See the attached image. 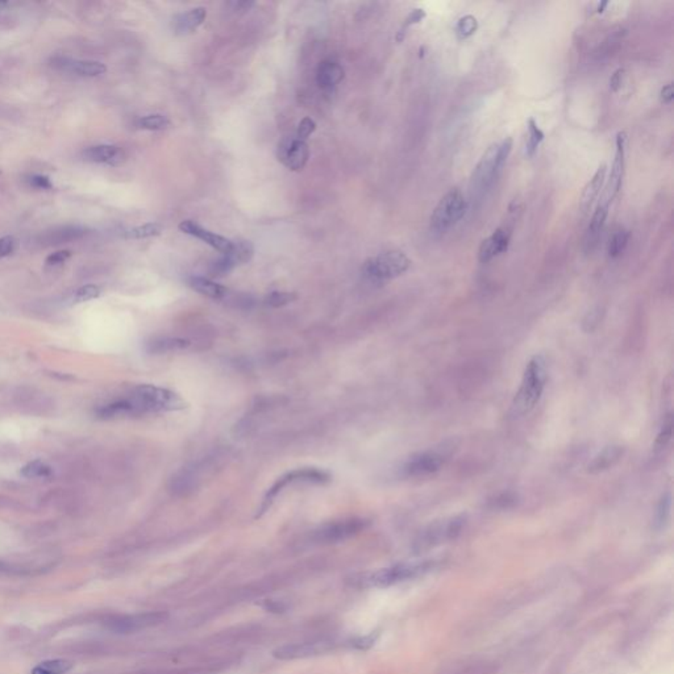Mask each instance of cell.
<instances>
[{
    "label": "cell",
    "mask_w": 674,
    "mask_h": 674,
    "mask_svg": "<svg viewBox=\"0 0 674 674\" xmlns=\"http://www.w3.org/2000/svg\"><path fill=\"white\" fill-rule=\"evenodd\" d=\"M548 381V366L546 359L539 355L528 361L523 378L520 382L519 392L513 402L511 411L515 416H523L531 412L541 399Z\"/></svg>",
    "instance_id": "obj_1"
},
{
    "label": "cell",
    "mask_w": 674,
    "mask_h": 674,
    "mask_svg": "<svg viewBox=\"0 0 674 674\" xmlns=\"http://www.w3.org/2000/svg\"><path fill=\"white\" fill-rule=\"evenodd\" d=\"M513 144V139L507 137L499 144H493L487 149L471 175V195H482L491 188L511 153Z\"/></svg>",
    "instance_id": "obj_2"
},
{
    "label": "cell",
    "mask_w": 674,
    "mask_h": 674,
    "mask_svg": "<svg viewBox=\"0 0 674 674\" xmlns=\"http://www.w3.org/2000/svg\"><path fill=\"white\" fill-rule=\"evenodd\" d=\"M129 401L136 407L139 415L148 412L179 411L186 407V402L177 392L155 385H140L135 387Z\"/></svg>",
    "instance_id": "obj_3"
},
{
    "label": "cell",
    "mask_w": 674,
    "mask_h": 674,
    "mask_svg": "<svg viewBox=\"0 0 674 674\" xmlns=\"http://www.w3.org/2000/svg\"><path fill=\"white\" fill-rule=\"evenodd\" d=\"M409 265L411 261L405 253L399 251H385L369 258L363 264L362 273L369 282L381 284L405 274Z\"/></svg>",
    "instance_id": "obj_4"
},
{
    "label": "cell",
    "mask_w": 674,
    "mask_h": 674,
    "mask_svg": "<svg viewBox=\"0 0 674 674\" xmlns=\"http://www.w3.org/2000/svg\"><path fill=\"white\" fill-rule=\"evenodd\" d=\"M468 210V202L460 190L453 188L447 192L431 215V231L442 235L462 219Z\"/></svg>",
    "instance_id": "obj_5"
},
{
    "label": "cell",
    "mask_w": 674,
    "mask_h": 674,
    "mask_svg": "<svg viewBox=\"0 0 674 674\" xmlns=\"http://www.w3.org/2000/svg\"><path fill=\"white\" fill-rule=\"evenodd\" d=\"M434 566L432 563H412V564L394 565L390 568L379 569L365 577V583L372 587H386L394 583L415 578Z\"/></svg>",
    "instance_id": "obj_6"
},
{
    "label": "cell",
    "mask_w": 674,
    "mask_h": 674,
    "mask_svg": "<svg viewBox=\"0 0 674 674\" xmlns=\"http://www.w3.org/2000/svg\"><path fill=\"white\" fill-rule=\"evenodd\" d=\"M330 474L327 471H320L316 468H304V469H297V471H289L281 478L277 480V482L269 488L265 499L262 502L261 513H265L270 504L274 502L277 495L282 491L284 487L290 484L295 482H306V484H326L330 481Z\"/></svg>",
    "instance_id": "obj_7"
},
{
    "label": "cell",
    "mask_w": 674,
    "mask_h": 674,
    "mask_svg": "<svg viewBox=\"0 0 674 674\" xmlns=\"http://www.w3.org/2000/svg\"><path fill=\"white\" fill-rule=\"evenodd\" d=\"M626 146H627V133L619 132L616 136V150H615V158L612 162L610 178H609V182L606 185L603 194H600V199H599L605 203L611 204L612 201L618 196L622 185H623L625 170H626V149H627Z\"/></svg>",
    "instance_id": "obj_8"
},
{
    "label": "cell",
    "mask_w": 674,
    "mask_h": 674,
    "mask_svg": "<svg viewBox=\"0 0 674 674\" xmlns=\"http://www.w3.org/2000/svg\"><path fill=\"white\" fill-rule=\"evenodd\" d=\"M277 157L287 169L300 172L310 158V149L307 142L300 140L295 135L286 136L278 144Z\"/></svg>",
    "instance_id": "obj_9"
},
{
    "label": "cell",
    "mask_w": 674,
    "mask_h": 674,
    "mask_svg": "<svg viewBox=\"0 0 674 674\" xmlns=\"http://www.w3.org/2000/svg\"><path fill=\"white\" fill-rule=\"evenodd\" d=\"M52 66L63 73H69L77 77L83 78H95L100 77L107 71L104 63L91 60H77L70 57H54L52 60Z\"/></svg>",
    "instance_id": "obj_10"
},
{
    "label": "cell",
    "mask_w": 674,
    "mask_h": 674,
    "mask_svg": "<svg viewBox=\"0 0 674 674\" xmlns=\"http://www.w3.org/2000/svg\"><path fill=\"white\" fill-rule=\"evenodd\" d=\"M444 465V456L434 451H427L412 456L405 465L408 477H425L440 471Z\"/></svg>",
    "instance_id": "obj_11"
},
{
    "label": "cell",
    "mask_w": 674,
    "mask_h": 674,
    "mask_svg": "<svg viewBox=\"0 0 674 674\" xmlns=\"http://www.w3.org/2000/svg\"><path fill=\"white\" fill-rule=\"evenodd\" d=\"M179 229L181 232L186 234V235L192 236V237H196L199 240H202L205 244H208L210 247H212L214 249L219 251L220 253H228V251L232 249V241L223 237V236L216 235L208 229H205L204 227H202L201 224L192 221V220H183L181 224H179Z\"/></svg>",
    "instance_id": "obj_12"
},
{
    "label": "cell",
    "mask_w": 674,
    "mask_h": 674,
    "mask_svg": "<svg viewBox=\"0 0 674 674\" xmlns=\"http://www.w3.org/2000/svg\"><path fill=\"white\" fill-rule=\"evenodd\" d=\"M366 524L368 521L365 519H346L324 527L319 532V537L324 541H340L357 535L366 527Z\"/></svg>",
    "instance_id": "obj_13"
},
{
    "label": "cell",
    "mask_w": 674,
    "mask_h": 674,
    "mask_svg": "<svg viewBox=\"0 0 674 674\" xmlns=\"http://www.w3.org/2000/svg\"><path fill=\"white\" fill-rule=\"evenodd\" d=\"M82 157H83L85 161H87V162L106 164V165H111V166H117L122 162H124L126 155L116 145L100 144V145L89 146L87 149H85L83 153H82Z\"/></svg>",
    "instance_id": "obj_14"
},
{
    "label": "cell",
    "mask_w": 674,
    "mask_h": 674,
    "mask_svg": "<svg viewBox=\"0 0 674 674\" xmlns=\"http://www.w3.org/2000/svg\"><path fill=\"white\" fill-rule=\"evenodd\" d=\"M508 244H510L508 232L502 228L497 229L493 235L482 241L480 251H478V260L484 264L491 261L494 257H497L503 251H507Z\"/></svg>",
    "instance_id": "obj_15"
},
{
    "label": "cell",
    "mask_w": 674,
    "mask_h": 674,
    "mask_svg": "<svg viewBox=\"0 0 674 674\" xmlns=\"http://www.w3.org/2000/svg\"><path fill=\"white\" fill-rule=\"evenodd\" d=\"M606 172H607V165L602 164L583 190L582 196H581V210L583 214H587L596 201H599V196L602 194V188H603L605 181H606Z\"/></svg>",
    "instance_id": "obj_16"
},
{
    "label": "cell",
    "mask_w": 674,
    "mask_h": 674,
    "mask_svg": "<svg viewBox=\"0 0 674 674\" xmlns=\"http://www.w3.org/2000/svg\"><path fill=\"white\" fill-rule=\"evenodd\" d=\"M623 453H625L623 447L609 445L593 458V461L587 467V471L592 474H599V473L609 471L620 461V458L623 457Z\"/></svg>",
    "instance_id": "obj_17"
},
{
    "label": "cell",
    "mask_w": 674,
    "mask_h": 674,
    "mask_svg": "<svg viewBox=\"0 0 674 674\" xmlns=\"http://www.w3.org/2000/svg\"><path fill=\"white\" fill-rule=\"evenodd\" d=\"M207 17V11L203 7H196L188 12L177 15L172 19V30L177 34H188L196 31Z\"/></svg>",
    "instance_id": "obj_18"
},
{
    "label": "cell",
    "mask_w": 674,
    "mask_h": 674,
    "mask_svg": "<svg viewBox=\"0 0 674 674\" xmlns=\"http://www.w3.org/2000/svg\"><path fill=\"white\" fill-rule=\"evenodd\" d=\"M344 78V69L341 65L335 61H323L316 70V83L320 89L330 90L337 86Z\"/></svg>",
    "instance_id": "obj_19"
},
{
    "label": "cell",
    "mask_w": 674,
    "mask_h": 674,
    "mask_svg": "<svg viewBox=\"0 0 674 674\" xmlns=\"http://www.w3.org/2000/svg\"><path fill=\"white\" fill-rule=\"evenodd\" d=\"M166 618H168V615L164 612L129 616V618H124V619L115 622V628L117 631H123V632L128 631L129 632V631H136V629H142V628L157 626L159 623H162Z\"/></svg>",
    "instance_id": "obj_20"
},
{
    "label": "cell",
    "mask_w": 674,
    "mask_h": 674,
    "mask_svg": "<svg viewBox=\"0 0 674 674\" xmlns=\"http://www.w3.org/2000/svg\"><path fill=\"white\" fill-rule=\"evenodd\" d=\"M609 208H610V204L605 203L602 201H599V203L596 205V211L593 214V218H592V221H590L589 228H587L586 240H585V245L590 251L596 248V243L600 237L602 229L605 227V223H606L607 215H609Z\"/></svg>",
    "instance_id": "obj_21"
},
{
    "label": "cell",
    "mask_w": 674,
    "mask_h": 674,
    "mask_svg": "<svg viewBox=\"0 0 674 674\" xmlns=\"http://www.w3.org/2000/svg\"><path fill=\"white\" fill-rule=\"evenodd\" d=\"M188 284L196 293L202 294L204 297H208V298L216 299V300L225 298L227 293H228V290L224 286L214 282L208 278H204V277H191L188 280Z\"/></svg>",
    "instance_id": "obj_22"
},
{
    "label": "cell",
    "mask_w": 674,
    "mask_h": 674,
    "mask_svg": "<svg viewBox=\"0 0 674 674\" xmlns=\"http://www.w3.org/2000/svg\"><path fill=\"white\" fill-rule=\"evenodd\" d=\"M188 344L190 343L188 340H183V339L164 337V339H157V340L148 343V350L150 353H168V352L185 349V348H188Z\"/></svg>",
    "instance_id": "obj_23"
},
{
    "label": "cell",
    "mask_w": 674,
    "mask_h": 674,
    "mask_svg": "<svg viewBox=\"0 0 674 674\" xmlns=\"http://www.w3.org/2000/svg\"><path fill=\"white\" fill-rule=\"evenodd\" d=\"M73 668V664L67 660H47L38 664L32 674H66Z\"/></svg>",
    "instance_id": "obj_24"
},
{
    "label": "cell",
    "mask_w": 674,
    "mask_h": 674,
    "mask_svg": "<svg viewBox=\"0 0 674 674\" xmlns=\"http://www.w3.org/2000/svg\"><path fill=\"white\" fill-rule=\"evenodd\" d=\"M527 128H528V140H527V144H526V155H527V157H532L533 155L536 153L539 145L544 140L546 135L537 126L536 122L533 120L532 117L528 119Z\"/></svg>",
    "instance_id": "obj_25"
},
{
    "label": "cell",
    "mask_w": 674,
    "mask_h": 674,
    "mask_svg": "<svg viewBox=\"0 0 674 674\" xmlns=\"http://www.w3.org/2000/svg\"><path fill=\"white\" fill-rule=\"evenodd\" d=\"M161 232H162V225L159 223H146L128 229L124 236L126 238H132V240H142V238H149V237L161 235Z\"/></svg>",
    "instance_id": "obj_26"
},
{
    "label": "cell",
    "mask_w": 674,
    "mask_h": 674,
    "mask_svg": "<svg viewBox=\"0 0 674 674\" xmlns=\"http://www.w3.org/2000/svg\"><path fill=\"white\" fill-rule=\"evenodd\" d=\"M137 126L145 131H164L170 126V120L164 115H146L137 120Z\"/></svg>",
    "instance_id": "obj_27"
},
{
    "label": "cell",
    "mask_w": 674,
    "mask_h": 674,
    "mask_svg": "<svg viewBox=\"0 0 674 674\" xmlns=\"http://www.w3.org/2000/svg\"><path fill=\"white\" fill-rule=\"evenodd\" d=\"M628 240H629V234L627 231L625 229L616 231L611 236L609 243V256L611 258H618L619 256H622V253L627 248Z\"/></svg>",
    "instance_id": "obj_28"
},
{
    "label": "cell",
    "mask_w": 674,
    "mask_h": 674,
    "mask_svg": "<svg viewBox=\"0 0 674 674\" xmlns=\"http://www.w3.org/2000/svg\"><path fill=\"white\" fill-rule=\"evenodd\" d=\"M50 473H52V469L47 467L45 462H43L40 460L32 461L21 469V475H24L25 478H32V480L33 478H45L47 475H50Z\"/></svg>",
    "instance_id": "obj_29"
},
{
    "label": "cell",
    "mask_w": 674,
    "mask_h": 674,
    "mask_svg": "<svg viewBox=\"0 0 674 674\" xmlns=\"http://www.w3.org/2000/svg\"><path fill=\"white\" fill-rule=\"evenodd\" d=\"M478 30V21L474 16L467 15L461 17L456 25V33L458 38H468Z\"/></svg>",
    "instance_id": "obj_30"
},
{
    "label": "cell",
    "mask_w": 674,
    "mask_h": 674,
    "mask_svg": "<svg viewBox=\"0 0 674 674\" xmlns=\"http://www.w3.org/2000/svg\"><path fill=\"white\" fill-rule=\"evenodd\" d=\"M100 295V289L95 284H86L79 287L78 290L73 294L71 302L73 303H85L90 302L93 299H96Z\"/></svg>",
    "instance_id": "obj_31"
},
{
    "label": "cell",
    "mask_w": 674,
    "mask_h": 674,
    "mask_svg": "<svg viewBox=\"0 0 674 674\" xmlns=\"http://www.w3.org/2000/svg\"><path fill=\"white\" fill-rule=\"evenodd\" d=\"M297 295L293 293H286V291H273L265 298V304L270 307H282L293 300H295Z\"/></svg>",
    "instance_id": "obj_32"
},
{
    "label": "cell",
    "mask_w": 674,
    "mask_h": 674,
    "mask_svg": "<svg viewBox=\"0 0 674 674\" xmlns=\"http://www.w3.org/2000/svg\"><path fill=\"white\" fill-rule=\"evenodd\" d=\"M425 11L422 10V8H416L414 11H411V14L407 16V19L405 20V24L402 27V30L398 33L396 36V41L398 43H402L405 40V34H406V30H407L409 25H414V24H419L420 21H423L424 17H425Z\"/></svg>",
    "instance_id": "obj_33"
},
{
    "label": "cell",
    "mask_w": 674,
    "mask_h": 674,
    "mask_svg": "<svg viewBox=\"0 0 674 674\" xmlns=\"http://www.w3.org/2000/svg\"><path fill=\"white\" fill-rule=\"evenodd\" d=\"M671 506H672L671 495H666L661 499L659 507H658V514H656V524L659 527H662L668 521L669 515H671Z\"/></svg>",
    "instance_id": "obj_34"
},
{
    "label": "cell",
    "mask_w": 674,
    "mask_h": 674,
    "mask_svg": "<svg viewBox=\"0 0 674 674\" xmlns=\"http://www.w3.org/2000/svg\"><path fill=\"white\" fill-rule=\"evenodd\" d=\"M19 241L14 236H4L0 238V260L11 256L17 249Z\"/></svg>",
    "instance_id": "obj_35"
},
{
    "label": "cell",
    "mask_w": 674,
    "mask_h": 674,
    "mask_svg": "<svg viewBox=\"0 0 674 674\" xmlns=\"http://www.w3.org/2000/svg\"><path fill=\"white\" fill-rule=\"evenodd\" d=\"M315 129H316V124H315L314 120L310 117H304L299 123L298 131H297L295 136L299 137L300 140L306 142L311 136V133H314Z\"/></svg>",
    "instance_id": "obj_36"
},
{
    "label": "cell",
    "mask_w": 674,
    "mask_h": 674,
    "mask_svg": "<svg viewBox=\"0 0 674 674\" xmlns=\"http://www.w3.org/2000/svg\"><path fill=\"white\" fill-rule=\"evenodd\" d=\"M27 181H28L31 188H37V190H52L53 188V183L47 175L34 174V175H31Z\"/></svg>",
    "instance_id": "obj_37"
},
{
    "label": "cell",
    "mask_w": 674,
    "mask_h": 674,
    "mask_svg": "<svg viewBox=\"0 0 674 674\" xmlns=\"http://www.w3.org/2000/svg\"><path fill=\"white\" fill-rule=\"evenodd\" d=\"M70 256H71V251H54L50 256H47L45 262H47V267H60V265H63L70 258Z\"/></svg>",
    "instance_id": "obj_38"
},
{
    "label": "cell",
    "mask_w": 674,
    "mask_h": 674,
    "mask_svg": "<svg viewBox=\"0 0 674 674\" xmlns=\"http://www.w3.org/2000/svg\"><path fill=\"white\" fill-rule=\"evenodd\" d=\"M672 427H673V422H672V418L669 416L666 423L662 425V428L660 431L659 436L656 439V445L665 447L669 442V440L672 438Z\"/></svg>",
    "instance_id": "obj_39"
},
{
    "label": "cell",
    "mask_w": 674,
    "mask_h": 674,
    "mask_svg": "<svg viewBox=\"0 0 674 674\" xmlns=\"http://www.w3.org/2000/svg\"><path fill=\"white\" fill-rule=\"evenodd\" d=\"M625 77H626V70L625 69H618L614 74H612L611 78H610V89L614 93H618L622 86H623V80H625Z\"/></svg>",
    "instance_id": "obj_40"
},
{
    "label": "cell",
    "mask_w": 674,
    "mask_h": 674,
    "mask_svg": "<svg viewBox=\"0 0 674 674\" xmlns=\"http://www.w3.org/2000/svg\"><path fill=\"white\" fill-rule=\"evenodd\" d=\"M673 96V85H672V83H669V85H666V86H664V87H662V90H661V93H660V99H661V102H662L664 104H669V103H672Z\"/></svg>",
    "instance_id": "obj_41"
},
{
    "label": "cell",
    "mask_w": 674,
    "mask_h": 674,
    "mask_svg": "<svg viewBox=\"0 0 674 674\" xmlns=\"http://www.w3.org/2000/svg\"><path fill=\"white\" fill-rule=\"evenodd\" d=\"M231 5H234L237 11H248L253 5V3L251 1H234V3H231Z\"/></svg>",
    "instance_id": "obj_42"
}]
</instances>
